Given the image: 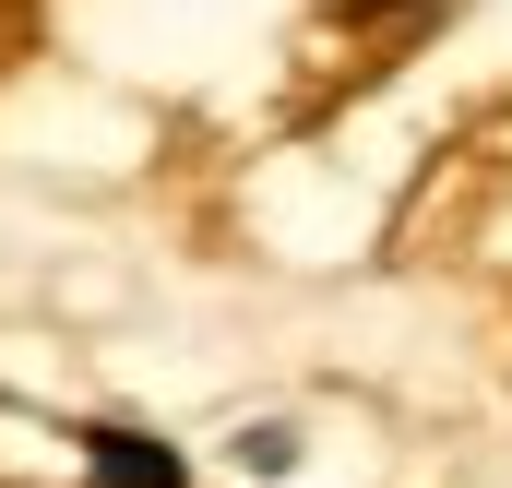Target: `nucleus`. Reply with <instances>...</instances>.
<instances>
[{"instance_id":"obj_1","label":"nucleus","mask_w":512,"mask_h":488,"mask_svg":"<svg viewBox=\"0 0 512 488\" xmlns=\"http://www.w3.org/2000/svg\"><path fill=\"white\" fill-rule=\"evenodd\" d=\"M84 465H96V488H179L191 465L167 453V441H143V429H84Z\"/></svg>"}]
</instances>
